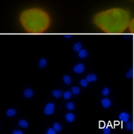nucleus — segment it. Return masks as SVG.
I'll return each mask as SVG.
<instances>
[{"label": "nucleus", "instance_id": "13", "mask_svg": "<svg viewBox=\"0 0 134 134\" xmlns=\"http://www.w3.org/2000/svg\"><path fill=\"white\" fill-rule=\"evenodd\" d=\"M46 65H47V60L45 58H41L38 62V65L41 68H45Z\"/></svg>", "mask_w": 134, "mask_h": 134}, {"label": "nucleus", "instance_id": "9", "mask_svg": "<svg viewBox=\"0 0 134 134\" xmlns=\"http://www.w3.org/2000/svg\"><path fill=\"white\" fill-rule=\"evenodd\" d=\"M24 96L27 98H30L33 96V90L32 89H26L24 91Z\"/></svg>", "mask_w": 134, "mask_h": 134}, {"label": "nucleus", "instance_id": "5", "mask_svg": "<svg viewBox=\"0 0 134 134\" xmlns=\"http://www.w3.org/2000/svg\"><path fill=\"white\" fill-rule=\"evenodd\" d=\"M119 119H120V120H121L122 122L126 123V122L128 121V119H129V118H130V116H129L128 114H126V113L123 112V113H122V114H119Z\"/></svg>", "mask_w": 134, "mask_h": 134}, {"label": "nucleus", "instance_id": "18", "mask_svg": "<svg viewBox=\"0 0 134 134\" xmlns=\"http://www.w3.org/2000/svg\"><path fill=\"white\" fill-rule=\"evenodd\" d=\"M71 95H72L71 91H66V92H65L64 94H63V97H64V98L66 100L70 99V97H71Z\"/></svg>", "mask_w": 134, "mask_h": 134}, {"label": "nucleus", "instance_id": "1", "mask_svg": "<svg viewBox=\"0 0 134 134\" xmlns=\"http://www.w3.org/2000/svg\"><path fill=\"white\" fill-rule=\"evenodd\" d=\"M130 13L120 8H114L97 13L94 17V25L104 32L118 34L123 32L130 21Z\"/></svg>", "mask_w": 134, "mask_h": 134}, {"label": "nucleus", "instance_id": "7", "mask_svg": "<svg viewBox=\"0 0 134 134\" xmlns=\"http://www.w3.org/2000/svg\"><path fill=\"white\" fill-rule=\"evenodd\" d=\"M51 94L56 98H59L63 95V93L61 90H53L51 91Z\"/></svg>", "mask_w": 134, "mask_h": 134}, {"label": "nucleus", "instance_id": "8", "mask_svg": "<svg viewBox=\"0 0 134 134\" xmlns=\"http://www.w3.org/2000/svg\"><path fill=\"white\" fill-rule=\"evenodd\" d=\"M97 79V77L95 74H91L87 76L86 77V80L87 81V82H92V81H96Z\"/></svg>", "mask_w": 134, "mask_h": 134}, {"label": "nucleus", "instance_id": "2", "mask_svg": "<svg viewBox=\"0 0 134 134\" xmlns=\"http://www.w3.org/2000/svg\"><path fill=\"white\" fill-rule=\"evenodd\" d=\"M22 27L29 33H42L50 26L51 18L48 14L39 8L26 9L19 17Z\"/></svg>", "mask_w": 134, "mask_h": 134}, {"label": "nucleus", "instance_id": "23", "mask_svg": "<svg viewBox=\"0 0 134 134\" xmlns=\"http://www.w3.org/2000/svg\"><path fill=\"white\" fill-rule=\"evenodd\" d=\"M67 108L69 110H73L74 108V104L72 103V102H69V103H67Z\"/></svg>", "mask_w": 134, "mask_h": 134}, {"label": "nucleus", "instance_id": "12", "mask_svg": "<svg viewBox=\"0 0 134 134\" xmlns=\"http://www.w3.org/2000/svg\"><path fill=\"white\" fill-rule=\"evenodd\" d=\"M18 126H21V127H24L26 128L29 126V123H28L25 119H21V120L18 122Z\"/></svg>", "mask_w": 134, "mask_h": 134}, {"label": "nucleus", "instance_id": "17", "mask_svg": "<svg viewBox=\"0 0 134 134\" xmlns=\"http://www.w3.org/2000/svg\"><path fill=\"white\" fill-rule=\"evenodd\" d=\"M129 28H130V32L134 34V18L130 21V23H129Z\"/></svg>", "mask_w": 134, "mask_h": 134}, {"label": "nucleus", "instance_id": "6", "mask_svg": "<svg viewBox=\"0 0 134 134\" xmlns=\"http://www.w3.org/2000/svg\"><path fill=\"white\" fill-rule=\"evenodd\" d=\"M101 103L103 105V107L105 108H109L111 106V101L108 99V98H103L101 101Z\"/></svg>", "mask_w": 134, "mask_h": 134}, {"label": "nucleus", "instance_id": "10", "mask_svg": "<svg viewBox=\"0 0 134 134\" xmlns=\"http://www.w3.org/2000/svg\"><path fill=\"white\" fill-rule=\"evenodd\" d=\"M78 52H79L78 53V56H79L80 58H85L86 57H87V55H88L87 51L84 50V49H81V50H80Z\"/></svg>", "mask_w": 134, "mask_h": 134}, {"label": "nucleus", "instance_id": "11", "mask_svg": "<svg viewBox=\"0 0 134 134\" xmlns=\"http://www.w3.org/2000/svg\"><path fill=\"white\" fill-rule=\"evenodd\" d=\"M74 119H75V117L73 114H71V113H69V114H67L66 115V119H67V121H68L69 123H71L74 120Z\"/></svg>", "mask_w": 134, "mask_h": 134}, {"label": "nucleus", "instance_id": "26", "mask_svg": "<svg viewBox=\"0 0 134 134\" xmlns=\"http://www.w3.org/2000/svg\"><path fill=\"white\" fill-rule=\"evenodd\" d=\"M103 133H104L105 134H108V133H110V129L109 127H106V128H104V129H103Z\"/></svg>", "mask_w": 134, "mask_h": 134}, {"label": "nucleus", "instance_id": "19", "mask_svg": "<svg viewBox=\"0 0 134 134\" xmlns=\"http://www.w3.org/2000/svg\"><path fill=\"white\" fill-rule=\"evenodd\" d=\"M71 93L74 95H77L80 93V89L78 87H73L71 88Z\"/></svg>", "mask_w": 134, "mask_h": 134}, {"label": "nucleus", "instance_id": "21", "mask_svg": "<svg viewBox=\"0 0 134 134\" xmlns=\"http://www.w3.org/2000/svg\"><path fill=\"white\" fill-rule=\"evenodd\" d=\"M54 129L56 131H60V130L62 129V127H61V126L58 123H55L54 124Z\"/></svg>", "mask_w": 134, "mask_h": 134}, {"label": "nucleus", "instance_id": "27", "mask_svg": "<svg viewBox=\"0 0 134 134\" xmlns=\"http://www.w3.org/2000/svg\"><path fill=\"white\" fill-rule=\"evenodd\" d=\"M132 73H133V70H130V71L127 74H126V77H132V76H133V74Z\"/></svg>", "mask_w": 134, "mask_h": 134}, {"label": "nucleus", "instance_id": "28", "mask_svg": "<svg viewBox=\"0 0 134 134\" xmlns=\"http://www.w3.org/2000/svg\"><path fill=\"white\" fill-rule=\"evenodd\" d=\"M23 133L22 131H20V130H16V131H14L13 132V134H22Z\"/></svg>", "mask_w": 134, "mask_h": 134}, {"label": "nucleus", "instance_id": "22", "mask_svg": "<svg viewBox=\"0 0 134 134\" xmlns=\"http://www.w3.org/2000/svg\"><path fill=\"white\" fill-rule=\"evenodd\" d=\"M80 84H81V85L82 87H86L87 86V84H88V82H87V81L86 79H82V80H81Z\"/></svg>", "mask_w": 134, "mask_h": 134}, {"label": "nucleus", "instance_id": "20", "mask_svg": "<svg viewBox=\"0 0 134 134\" xmlns=\"http://www.w3.org/2000/svg\"><path fill=\"white\" fill-rule=\"evenodd\" d=\"M125 127L126 130H131L133 129V123L132 122H126V126H125Z\"/></svg>", "mask_w": 134, "mask_h": 134}, {"label": "nucleus", "instance_id": "14", "mask_svg": "<svg viewBox=\"0 0 134 134\" xmlns=\"http://www.w3.org/2000/svg\"><path fill=\"white\" fill-rule=\"evenodd\" d=\"M63 80H64V82L67 85H69V84L71 83V78L69 75H65L63 77Z\"/></svg>", "mask_w": 134, "mask_h": 134}, {"label": "nucleus", "instance_id": "15", "mask_svg": "<svg viewBox=\"0 0 134 134\" xmlns=\"http://www.w3.org/2000/svg\"><path fill=\"white\" fill-rule=\"evenodd\" d=\"M16 110H14V109H9L8 110H7V112H6L7 116L10 117H14V116L16 115Z\"/></svg>", "mask_w": 134, "mask_h": 134}, {"label": "nucleus", "instance_id": "16", "mask_svg": "<svg viewBox=\"0 0 134 134\" xmlns=\"http://www.w3.org/2000/svg\"><path fill=\"white\" fill-rule=\"evenodd\" d=\"M81 47H82V45L81 43H80V42H77V43H76L74 47H73V49L75 51H79L80 50H81Z\"/></svg>", "mask_w": 134, "mask_h": 134}, {"label": "nucleus", "instance_id": "4", "mask_svg": "<svg viewBox=\"0 0 134 134\" xmlns=\"http://www.w3.org/2000/svg\"><path fill=\"white\" fill-rule=\"evenodd\" d=\"M73 70L74 72H76L77 74H81L84 70V65L83 64H77L74 66Z\"/></svg>", "mask_w": 134, "mask_h": 134}, {"label": "nucleus", "instance_id": "3", "mask_svg": "<svg viewBox=\"0 0 134 134\" xmlns=\"http://www.w3.org/2000/svg\"><path fill=\"white\" fill-rule=\"evenodd\" d=\"M54 112V104L52 103H48L44 109V113L46 115H51L53 114Z\"/></svg>", "mask_w": 134, "mask_h": 134}, {"label": "nucleus", "instance_id": "25", "mask_svg": "<svg viewBox=\"0 0 134 134\" xmlns=\"http://www.w3.org/2000/svg\"><path fill=\"white\" fill-rule=\"evenodd\" d=\"M47 133L48 134H55L56 130L54 128H50V129H48V130L47 131Z\"/></svg>", "mask_w": 134, "mask_h": 134}, {"label": "nucleus", "instance_id": "24", "mask_svg": "<svg viewBox=\"0 0 134 134\" xmlns=\"http://www.w3.org/2000/svg\"><path fill=\"white\" fill-rule=\"evenodd\" d=\"M109 93H110V90H109V88H107V87L103 88V91H102V94H103V95L107 96V95L109 94Z\"/></svg>", "mask_w": 134, "mask_h": 134}]
</instances>
